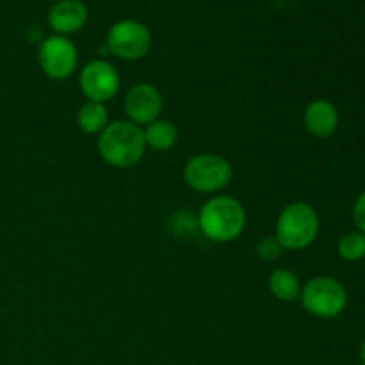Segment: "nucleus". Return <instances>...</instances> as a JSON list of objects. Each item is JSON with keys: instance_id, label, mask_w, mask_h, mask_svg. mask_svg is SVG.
Here are the masks:
<instances>
[{"instance_id": "nucleus-16", "label": "nucleus", "mask_w": 365, "mask_h": 365, "mask_svg": "<svg viewBox=\"0 0 365 365\" xmlns=\"http://www.w3.org/2000/svg\"><path fill=\"white\" fill-rule=\"evenodd\" d=\"M282 250L284 248L277 241V237H264L260 239L259 246H257V255L262 260H266V262H273V260H277L280 257Z\"/></svg>"}, {"instance_id": "nucleus-12", "label": "nucleus", "mask_w": 365, "mask_h": 365, "mask_svg": "<svg viewBox=\"0 0 365 365\" xmlns=\"http://www.w3.org/2000/svg\"><path fill=\"white\" fill-rule=\"evenodd\" d=\"M145 134V143L148 148L155 150V152H166V150L173 148L175 143L178 139V130L171 121L155 120L143 130Z\"/></svg>"}, {"instance_id": "nucleus-1", "label": "nucleus", "mask_w": 365, "mask_h": 365, "mask_svg": "<svg viewBox=\"0 0 365 365\" xmlns=\"http://www.w3.org/2000/svg\"><path fill=\"white\" fill-rule=\"evenodd\" d=\"M145 134L132 121H114L100 132L98 152L113 168L135 166L145 155Z\"/></svg>"}, {"instance_id": "nucleus-6", "label": "nucleus", "mask_w": 365, "mask_h": 365, "mask_svg": "<svg viewBox=\"0 0 365 365\" xmlns=\"http://www.w3.org/2000/svg\"><path fill=\"white\" fill-rule=\"evenodd\" d=\"M106 46L120 59H143L152 48V32L138 20H120L107 32Z\"/></svg>"}, {"instance_id": "nucleus-15", "label": "nucleus", "mask_w": 365, "mask_h": 365, "mask_svg": "<svg viewBox=\"0 0 365 365\" xmlns=\"http://www.w3.org/2000/svg\"><path fill=\"white\" fill-rule=\"evenodd\" d=\"M339 257L346 262H359L365 259V234L362 232H348L339 239Z\"/></svg>"}, {"instance_id": "nucleus-13", "label": "nucleus", "mask_w": 365, "mask_h": 365, "mask_svg": "<svg viewBox=\"0 0 365 365\" xmlns=\"http://www.w3.org/2000/svg\"><path fill=\"white\" fill-rule=\"evenodd\" d=\"M77 123L86 134H100L109 125V114L103 103L86 102L77 113Z\"/></svg>"}, {"instance_id": "nucleus-18", "label": "nucleus", "mask_w": 365, "mask_h": 365, "mask_svg": "<svg viewBox=\"0 0 365 365\" xmlns=\"http://www.w3.org/2000/svg\"><path fill=\"white\" fill-rule=\"evenodd\" d=\"M360 364L365 365V341L362 342V346H360Z\"/></svg>"}, {"instance_id": "nucleus-5", "label": "nucleus", "mask_w": 365, "mask_h": 365, "mask_svg": "<svg viewBox=\"0 0 365 365\" xmlns=\"http://www.w3.org/2000/svg\"><path fill=\"white\" fill-rule=\"evenodd\" d=\"M234 177L230 163L216 153H200L185 164L184 178L192 191L216 192L227 187Z\"/></svg>"}, {"instance_id": "nucleus-9", "label": "nucleus", "mask_w": 365, "mask_h": 365, "mask_svg": "<svg viewBox=\"0 0 365 365\" xmlns=\"http://www.w3.org/2000/svg\"><path fill=\"white\" fill-rule=\"evenodd\" d=\"M163 110V96L152 84H135L125 96V113L135 125H150Z\"/></svg>"}, {"instance_id": "nucleus-14", "label": "nucleus", "mask_w": 365, "mask_h": 365, "mask_svg": "<svg viewBox=\"0 0 365 365\" xmlns=\"http://www.w3.org/2000/svg\"><path fill=\"white\" fill-rule=\"evenodd\" d=\"M269 289L274 298L291 303L299 296V280L292 271L277 269L269 277Z\"/></svg>"}, {"instance_id": "nucleus-4", "label": "nucleus", "mask_w": 365, "mask_h": 365, "mask_svg": "<svg viewBox=\"0 0 365 365\" xmlns=\"http://www.w3.org/2000/svg\"><path fill=\"white\" fill-rule=\"evenodd\" d=\"M302 305L312 316L331 319L344 312L348 292L344 285L331 277H317L307 282L302 291Z\"/></svg>"}, {"instance_id": "nucleus-3", "label": "nucleus", "mask_w": 365, "mask_h": 365, "mask_svg": "<svg viewBox=\"0 0 365 365\" xmlns=\"http://www.w3.org/2000/svg\"><path fill=\"white\" fill-rule=\"evenodd\" d=\"M319 234V217L314 207L294 202L285 207L277 221V241L284 250H305Z\"/></svg>"}, {"instance_id": "nucleus-7", "label": "nucleus", "mask_w": 365, "mask_h": 365, "mask_svg": "<svg viewBox=\"0 0 365 365\" xmlns=\"http://www.w3.org/2000/svg\"><path fill=\"white\" fill-rule=\"evenodd\" d=\"M38 61L46 77L63 81L70 77L78 63V53L66 36H50L39 45Z\"/></svg>"}, {"instance_id": "nucleus-2", "label": "nucleus", "mask_w": 365, "mask_h": 365, "mask_svg": "<svg viewBox=\"0 0 365 365\" xmlns=\"http://www.w3.org/2000/svg\"><path fill=\"white\" fill-rule=\"evenodd\" d=\"M246 225V212L232 196L210 198L200 210L198 227L207 239L214 242L234 241Z\"/></svg>"}, {"instance_id": "nucleus-8", "label": "nucleus", "mask_w": 365, "mask_h": 365, "mask_svg": "<svg viewBox=\"0 0 365 365\" xmlns=\"http://www.w3.org/2000/svg\"><path fill=\"white\" fill-rule=\"evenodd\" d=\"M81 89L89 102L103 103L120 89V75L110 63L95 59L82 68Z\"/></svg>"}, {"instance_id": "nucleus-11", "label": "nucleus", "mask_w": 365, "mask_h": 365, "mask_svg": "<svg viewBox=\"0 0 365 365\" xmlns=\"http://www.w3.org/2000/svg\"><path fill=\"white\" fill-rule=\"evenodd\" d=\"M305 128L317 139H327L337 130L339 110L328 100H314L305 110Z\"/></svg>"}, {"instance_id": "nucleus-10", "label": "nucleus", "mask_w": 365, "mask_h": 365, "mask_svg": "<svg viewBox=\"0 0 365 365\" xmlns=\"http://www.w3.org/2000/svg\"><path fill=\"white\" fill-rule=\"evenodd\" d=\"M89 11L82 0H57L48 11V27L57 36H70L88 24Z\"/></svg>"}, {"instance_id": "nucleus-19", "label": "nucleus", "mask_w": 365, "mask_h": 365, "mask_svg": "<svg viewBox=\"0 0 365 365\" xmlns=\"http://www.w3.org/2000/svg\"><path fill=\"white\" fill-rule=\"evenodd\" d=\"M53 2H57V0H53Z\"/></svg>"}, {"instance_id": "nucleus-17", "label": "nucleus", "mask_w": 365, "mask_h": 365, "mask_svg": "<svg viewBox=\"0 0 365 365\" xmlns=\"http://www.w3.org/2000/svg\"><path fill=\"white\" fill-rule=\"evenodd\" d=\"M353 221L359 232L365 234V191L356 198L355 205H353Z\"/></svg>"}]
</instances>
